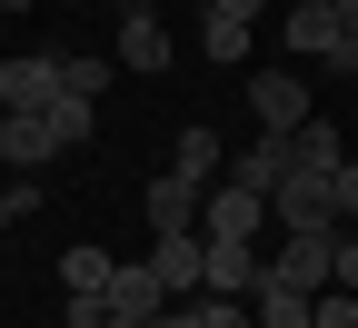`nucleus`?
<instances>
[{
	"label": "nucleus",
	"instance_id": "obj_24",
	"mask_svg": "<svg viewBox=\"0 0 358 328\" xmlns=\"http://www.w3.org/2000/svg\"><path fill=\"white\" fill-rule=\"evenodd\" d=\"M329 199H338V229H358V159H348V169L329 179Z\"/></svg>",
	"mask_w": 358,
	"mask_h": 328
},
{
	"label": "nucleus",
	"instance_id": "obj_12",
	"mask_svg": "<svg viewBox=\"0 0 358 328\" xmlns=\"http://www.w3.org/2000/svg\"><path fill=\"white\" fill-rule=\"evenodd\" d=\"M289 169H299V179H338V169H348V139H338L329 120H308V129H289Z\"/></svg>",
	"mask_w": 358,
	"mask_h": 328
},
{
	"label": "nucleus",
	"instance_id": "obj_29",
	"mask_svg": "<svg viewBox=\"0 0 358 328\" xmlns=\"http://www.w3.org/2000/svg\"><path fill=\"white\" fill-rule=\"evenodd\" d=\"M110 328H159V318H110Z\"/></svg>",
	"mask_w": 358,
	"mask_h": 328
},
{
	"label": "nucleus",
	"instance_id": "obj_26",
	"mask_svg": "<svg viewBox=\"0 0 358 328\" xmlns=\"http://www.w3.org/2000/svg\"><path fill=\"white\" fill-rule=\"evenodd\" d=\"M338 20H348V40H338V70L358 80V0H338Z\"/></svg>",
	"mask_w": 358,
	"mask_h": 328
},
{
	"label": "nucleus",
	"instance_id": "obj_25",
	"mask_svg": "<svg viewBox=\"0 0 358 328\" xmlns=\"http://www.w3.org/2000/svg\"><path fill=\"white\" fill-rule=\"evenodd\" d=\"M159 328H209V299H169V308H159Z\"/></svg>",
	"mask_w": 358,
	"mask_h": 328
},
{
	"label": "nucleus",
	"instance_id": "obj_19",
	"mask_svg": "<svg viewBox=\"0 0 358 328\" xmlns=\"http://www.w3.org/2000/svg\"><path fill=\"white\" fill-rule=\"evenodd\" d=\"M50 129H60V150H90V139H100V100H50Z\"/></svg>",
	"mask_w": 358,
	"mask_h": 328
},
{
	"label": "nucleus",
	"instance_id": "obj_13",
	"mask_svg": "<svg viewBox=\"0 0 358 328\" xmlns=\"http://www.w3.org/2000/svg\"><path fill=\"white\" fill-rule=\"evenodd\" d=\"M268 209H279V229H338V199H329V179H299V169H289V190L268 199Z\"/></svg>",
	"mask_w": 358,
	"mask_h": 328
},
{
	"label": "nucleus",
	"instance_id": "obj_22",
	"mask_svg": "<svg viewBox=\"0 0 358 328\" xmlns=\"http://www.w3.org/2000/svg\"><path fill=\"white\" fill-rule=\"evenodd\" d=\"M308 328H358V299H348V289H329L319 308H308Z\"/></svg>",
	"mask_w": 358,
	"mask_h": 328
},
{
	"label": "nucleus",
	"instance_id": "obj_6",
	"mask_svg": "<svg viewBox=\"0 0 358 328\" xmlns=\"http://www.w3.org/2000/svg\"><path fill=\"white\" fill-rule=\"evenodd\" d=\"M150 278H159L169 299H199V289H209V239H199V229H179V239H150Z\"/></svg>",
	"mask_w": 358,
	"mask_h": 328
},
{
	"label": "nucleus",
	"instance_id": "obj_18",
	"mask_svg": "<svg viewBox=\"0 0 358 328\" xmlns=\"http://www.w3.org/2000/svg\"><path fill=\"white\" fill-rule=\"evenodd\" d=\"M308 308H319V299L279 289V278H259V299H249V318H259V328H308Z\"/></svg>",
	"mask_w": 358,
	"mask_h": 328
},
{
	"label": "nucleus",
	"instance_id": "obj_17",
	"mask_svg": "<svg viewBox=\"0 0 358 328\" xmlns=\"http://www.w3.org/2000/svg\"><path fill=\"white\" fill-rule=\"evenodd\" d=\"M199 50H209L219 70H239V60H249V20H229V10H199Z\"/></svg>",
	"mask_w": 358,
	"mask_h": 328
},
{
	"label": "nucleus",
	"instance_id": "obj_8",
	"mask_svg": "<svg viewBox=\"0 0 358 328\" xmlns=\"http://www.w3.org/2000/svg\"><path fill=\"white\" fill-rule=\"evenodd\" d=\"M50 159H60V129H50V110H20V120H0V169L40 179Z\"/></svg>",
	"mask_w": 358,
	"mask_h": 328
},
{
	"label": "nucleus",
	"instance_id": "obj_23",
	"mask_svg": "<svg viewBox=\"0 0 358 328\" xmlns=\"http://www.w3.org/2000/svg\"><path fill=\"white\" fill-rule=\"evenodd\" d=\"M60 328H110V299H60Z\"/></svg>",
	"mask_w": 358,
	"mask_h": 328
},
{
	"label": "nucleus",
	"instance_id": "obj_9",
	"mask_svg": "<svg viewBox=\"0 0 358 328\" xmlns=\"http://www.w3.org/2000/svg\"><path fill=\"white\" fill-rule=\"evenodd\" d=\"M249 110H259V129H308V120H319V110H308V90H299V70H259L249 80Z\"/></svg>",
	"mask_w": 358,
	"mask_h": 328
},
{
	"label": "nucleus",
	"instance_id": "obj_7",
	"mask_svg": "<svg viewBox=\"0 0 358 328\" xmlns=\"http://www.w3.org/2000/svg\"><path fill=\"white\" fill-rule=\"evenodd\" d=\"M259 278H268L259 239H209V289L199 299H259Z\"/></svg>",
	"mask_w": 358,
	"mask_h": 328
},
{
	"label": "nucleus",
	"instance_id": "obj_21",
	"mask_svg": "<svg viewBox=\"0 0 358 328\" xmlns=\"http://www.w3.org/2000/svg\"><path fill=\"white\" fill-rule=\"evenodd\" d=\"M40 209V179H0V229H20Z\"/></svg>",
	"mask_w": 358,
	"mask_h": 328
},
{
	"label": "nucleus",
	"instance_id": "obj_27",
	"mask_svg": "<svg viewBox=\"0 0 358 328\" xmlns=\"http://www.w3.org/2000/svg\"><path fill=\"white\" fill-rule=\"evenodd\" d=\"M338 289L358 299V229H348V239H338Z\"/></svg>",
	"mask_w": 358,
	"mask_h": 328
},
{
	"label": "nucleus",
	"instance_id": "obj_10",
	"mask_svg": "<svg viewBox=\"0 0 358 328\" xmlns=\"http://www.w3.org/2000/svg\"><path fill=\"white\" fill-rule=\"evenodd\" d=\"M338 40H348L338 0H299V10H289V60H329L338 70Z\"/></svg>",
	"mask_w": 358,
	"mask_h": 328
},
{
	"label": "nucleus",
	"instance_id": "obj_1",
	"mask_svg": "<svg viewBox=\"0 0 358 328\" xmlns=\"http://www.w3.org/2000/svg\"><path fill=\"white\" fill-rule=\"evenodd\" d=\"M338 239L348 229H279V249H268V278L299 299H329L338 289Z\"/></svg>",
	"mask_w": 358,
	"mask_h": 328
},
{
	"label": "nucleus",
	"instance_id": "obj_4",
	"mask_svg": "<svg viewBox=\"0 0 358 328\" xmlns=\"http://www.w3.org/2000/svg\"><path fill=\"white\" fill-rule=\"evenodd\" d=\"M199 199H209V179H189V169H159L150 179V239H179V229H199Z\"/></svg>",
	"mask_w": 358,
	"mask_h": 328
},
{
	"label": "nucleus",
	"instance_id": "obj_2",
	"mask_svg": "<svg viewBox=\"0 0 358 328\" xmlns=\"http://www.w3.org/2000/svg\"><path fill=\"white\" fill-rule=\"evenodd\" d=\"M259 229H279V209H268L259 190H239V179H219V190L199 199V239H259Z\"/></svg>",
	"mask_w": 358,
	"mask_h": 328
},
{
	"label": "nucleus",
	"instance_id": "obj_20",
	"mask_svg": "<svg viewBox=\"0 0 358 328\" xmlns=\"http://www.w3.org/2000/svg\"><path fill=\"white\" fill-rule=\"evenodd\" d=\"M110 70H120V60H90V50H80V60H60V90H70V100H100Z\"/></svg>",
	"mask_w": 358,
	"mask_h": 328
},
{
	"label": "nucleus",
	"instance_id": "obj_15",
	"mask_svg": "<svg viewBox=\"0 0 358 328\" xmlns=\"http://www.w3.org/2000/svg\"><path fill=\"white\" fill-rule=\"evenodd\" d=\"M169 169H189V179H209V190H219V179H229L219 129H209V120H189V129H179V150H169Z\"/></svg>",
	"mask_w": 358,
	"mask_h": 328
},
{
	"label": "nucleus",
	"instance_id": "obj_30",
	"mask_svg": "<svg viewBox=\"0 0 358 328\" xmlns=\"http://www.w3.org/2000/svg\"><path fill=\"white\" fill-rule=\"evenodd\" d=\"M0 10H40V0H0Z\"/></svg>",
	"mask_w": 358,
	"mask_h": 328
},
{
	"label": "nucleus",
	"instance_id": "obj_16",
	"mask_svg": "<svg viewBox=\"0 0 358 328\" xmlns=\"http://www.w3.org/2000/svg\"><path fill=\"white\" fill-rule=\"evenodd\" d=\"M110 278H120L110 249H60V289H70V299H110Z\"/></svg>",
	"mask_w": 358,
	"mask_h": 328
},
{
	"label": "nucleus",
	"instance_id": "obj_3",
	"mask_svg": "<svg viewBox=\"0 0 358 328\" xmlns=\"http://www.w3.org/2000/svg\"><path fill=\"white\" fill-rule=\"evenodd\" d=\"M60 100V60L50 50H20V60H0V120H20V110H50Z\"/></svg>",
	"mask_w": 358,
	"mask_h": 328
},
{
	"label": "nucleus",
	"instance_id": "obj_28",
	"mask_svg": "<svg viewBox=\"0 0 358 328\" xmlns=\"http://www.w3.org/2000/svg\"><path fill=\"white\" fill-rule=\"evenodd\" d=\"M209 10H229V20H259V10H268V0H209Z\"/></svg>",
	"mask_w": 358,
	"mask_h": 328
},
{
	"label": "nucleus",
	"instance_id": "obj_5",
	"mask_svg": "<svg viewBox=\"0 0 358 328\" xmlns=\"http://www.w3.org/2000/svg\"><path fill=\"white\" fill-rule=\"evenodd\" d=\"M169 60H179V40H169V20L129 0V10H120V70H140V80H159Z\"/></svg>",
	"mask_w": 358,
	"mask_h": 328
},
{
	"label": "nucleus",
	"instance_id": "obj_14",
	"mask_svg": "<svg viewBox=\"0 0 358 328\" xmlns=\"http://www.w3.org/2000/svg\"><path fill=\"white\" fill-rule=\"evenodd\" d=\"M169 308V289L150 278V259H120V278H110V318H159Z\"/></svg>",
	"mask_w": 358,
	"mask_h": 328
},
{
	"label": "nucleus",
	"instance_id": "obj_11",
	"mask_svg": "<svg viewBox=\"0 0 358 328\" xmlns=\"http://www.w3.org/2000/svg\"><path fill=\"white\" fill-rule=\"evenodd\" d=\"M229 179H239V190H259V199H279V190H289V139L259 129L249 150H229Z\"/></svg>",
	"mask_w": 358,
	"mask_h": 328
}]
</instances>
